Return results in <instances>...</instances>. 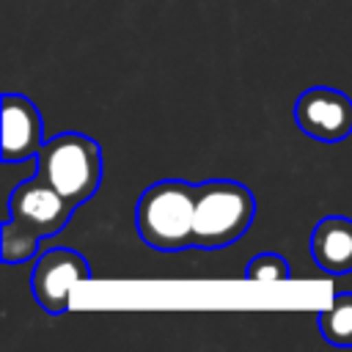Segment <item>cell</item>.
Listing matches in <instances>:
<instances>
[{"mask_svg": "<svg viewBox=\"0 0 352 352\" xmlns=\"http://www.w3.org/2000/svg\"><path fill=\"white\" fill-rule=\"evenodd\" d=\"M198 184L182 179H162L148 184L135 206V226L140 239L154 250L192 248Z\"/></svg>", "mask_w": 352, "mask_h": 352, "instance_id": "6da1fadb", "label": "cell"}, {"mask_svg": "<svg viewBox=\"0 0 352 352\" xmlns=\"http://www.w3.org/2000/svg\"><path fill=\"white\" fill-rule=\"evenodd\" d=\"M36 173L77 209L102 184V148L82 132H60L38 148Z\"/></svg>", "mask_w": 352, "mask_h": 352, "instance_id": "7a4b0ae2", "label": "cell"}, {"mask_svg": "<svg viewBox=\"0 0 352 352\" xmlns=\"http://www.w3.org/2000/svg\"><path fill=\"white\" fill-rule=\"evenodd\" d=\"M256 217L253 192L234 179H212L198 184L192 245L217 250L234 245Z\"/></svg>", "mask_w": 352, "mask_h": 352, "instance_id": "3957f363", "label": "cell"}, {"mask_svg": "<svg viewBox=\"0 0 352 352\" xmlns=\"http://www.w3.org/2000/svg\"><path fill=\"white\" fill-rule=\"evenodd\" d=\"M91 280V267L82 253L69 248H52L36 256L30 275V289L36 302L47 314H63L72 305V292L77 283Z\"/></svg>", "mask_w": 352, "mask_h": 352, "instance_id": "277c9868", "label": "cell"}, {"mask_svg": "<svg viewBox=\"0 0 352 352\" xmlns=\"http://www.w3.org/2000/svg\"><path fill=\"white\" fill-rule=\"evenodd\" d=\"M294 121L302 135L319 143H338L352 135V99L330 85L305 88L294 102Z\"/></svg>", "mask_w": 352, "mask_h": 352, "instance_id": "5b68a950", "label": "cell"}, {"mask_svg": "<svg viewBox=\"0 0 352 352\" xmlns=\"http://www.w3.org/2000/svg\"><path fill=\"white\" fill-rule=\"evenodd\" d=\"M72 214H74V206L52 184H47L38 173L33 179L16 184L8 198V217H14L19 226L36 231L41 239L63 231L66 223L72 220Z\"/></svg>", "mask_w": 352, "mask_h": 352, "instance_id": "8992f818", "label": "cell"}, {"mask_svg": "<svg viewBox=\"0 0 352 352\" xmlns=\"http://www.w3.org/2000/svg\"><path fill=\"white\" fill-rule=\"evenodd\" d=\"M44 146V121L38 107L22 94H3V160H36Z\"/></svg>", "mask_w": 352, "mask_h": 352, "instance_id": "52a82bcc", "label": "cell"}, {"mask_svg": "<svg viewBox=\"0 0 352 352\" xmlns=\"http://www.w3.org/2000/svg\"><path fill=\"white\" fill-rule=\"evenodd\" d=\"M311 256L330 275L352 272V217H322L311 234Z\"/></svg>", "mask_w": 352, "mask_h": 352, "instance_id": "ba28073f", "label": "cell"}, {"mask_svg": "<svg viewBox=\"0 0 352 352\" xmlns=\"http://www.w3.org/2000/svg\"><path fill=\"white\" fill-rule=\"evenodd\" d=\"M319 330L333 346H352V292H341L319 314Z\"/></svg>", "mask_w": 352, "mask_h": 352, "instance_id": "9c48e42d", "label": "cell"}, {"mask_svg": "<svg viewBox=\"0 0 352 352\" xmlns=\"http://www.w3.org/2000/svg\"><path fill=\"white\" fill-rule=\"evenodd\" d=\"M41 236L25 226H19L14 217H8L0 228V256L6 264H25L38 253Z\"/></svg>", "mask_w": 352, "mask_h": 352, "instance_id": "30bf717a", "label": "cell"}, {"mask_svg": "<svg viewBox=\"0 0 352 352\" xmlns=\"http://www.w3.org/2000/svg\"><path fill=\"white\" fill-rule=\"evenodd\" d=\"M245 278L248 280H258V283H275V280H289L292 278V270H289V261L280 256V253H258L248 261L245 267Z\"/></svg>", "mask_w": 352, "mask_h": 352, "instance_id": "8fae6325", "label": "cell"}]
</instances>
